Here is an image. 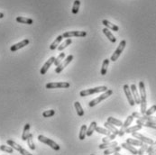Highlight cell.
<instances>
[{
	"mask_svg": "<svg viewBox=\"0 0 156 155\" xmlns=\"http://www.w3.org/2000/svg\"><path fill=\"white\" fill-rule=\"evenodd\" d=\"M116 134L111 133V134H109V135H107V137H105V138H103L102 141H103V143L111 142V141H113L114 139H116Z\"/></svg>",
	"mask_w": 156,
	"mask_h": 155,
	"instance_id": "cell-38",
	"label": "cell"
},
{
	"mask_svg": "<svg viewBox=\"0 0 156 155\" xmlns=\"http://www.w3.org/2000/svg\"><path fill=\"white\" fill-rule=\"evenodd\" d=\"M156 149V141L155 142H153L152 144H150V146H148V149L146 150V152L149 154L151 151H152L153 150H155Z\"/></svg>",
	"mask_w": 156,
	"mask_h": 155,
	"instance_id": "cell-44",
	"label": "cell"
},
{
	"mask_svg": "<svg viewBox=\"0 0 156 155\" xmlns=\"http://www.w3.org/2000/svg\"><path fill=\"white\" fill-rule=\"evenodd\" d=\"M54 61H55V58H54V57H51V58L43 64V66L42 67L41 71H40V73H41L42 75L46 74V72L48 71V70L50 68V67L54 63Z\"/></svg>",
	"mask_w": 156,
	"mask_h": 155,
	"instance_id": "cell-12",
	"label": "cell"
},
{
	"mask_svg": "<svg viewBox=\"0 0 156 155\" xmlns=\"http://www.w3.org/2000/svg\"><path fill=\"white\" fill-rule=\"evenodd\" d=\"M126 42L125 40H123V41L120 42L118 47L116 48V50H115V53H113V55H112L111 58H110V60H111L112 61H116L119 58V56L121 55V53H123L124 49L126 48Z\"/></svg>",
	"mask_w": 156,
	"mask_h": 155,
	"instance_id": "cell-5",
	"label": "cell"
},
{
	"mask_svg": "<svg viewBox=\"0 0 156 155\" xmlns=\"http://www.w3.org/2000/svg\"><path fill=\"white\" fill-rule=\"evenodd\" d=\"M6 143H7V144L9 145V146H11L12 148H14V150H15V151H19L21 154H23V155H31L32 153H30L29 151H27L26 150H25L24 148H22L19 144H17L16 143H14L13 140H7L6 141Z\"/></svg>",
	"mask_w": 156,
	"mask_h": 155,
	"instance_id": "cell-8",
	"label": "cell"
},
{
	"mask_svg": "<svg viewBox=\"0 0 156 155\" xmlns=\"http://www.w3.org/2000/svg\"><path fill=\"white\" fill-rule=\"evenodd\" d=\"M79 6H80V1H79V0H75L74 4H73V6H72V12L73 14H77L79 13Z\"/></svg>",
	"mask_w": 156,
	"mask_h": 155,
	"instance_id": "cell-34",
	"label": "cell"
},
{
	"mask_svg": "<svg viewBox=\"0 0 156 155\" xmlns=\"http://www.w3.org/2000/svg\"><path fill=\"white\" fill-rule=\"evenodd\" d=\"M109 65V59H106L104 60L103 63H102V68H101V75H106L107 71H108V67Z\"/></svg>",
	"mask_w": 156,
	"mask_h": 155,
	"instance_id": "cell-26",
	"label": "cell"
},
{
	"mask_svg": "<svg viewBox=\"0 0 156 155\" xmlns=\"http://www.w3.org/2000/svg\"><path fill=\"white\" fill-rule=\"evenodd\" d=\"M96 132H98V133H101V134H105V135H109V134L112 133L108 129H104V128L98 127V126L96 128Z\"/></svg>",
	"mask_w": 156,
	"mask_h": 155,
	"instance_id": "cell-37",
	"label": "cell"
},
{
	"mask_svg": "<svg viewBox=\"0 0 156 155\" xmlns=\"http://www.w3.org/2000/svg\"><path fill=\"white\" fill-rule=\"evenodd\" d=\"M62 39H63V36H62V35H59V36H57V38L54 40V42L50 45V50H53L57 49L58 45H59L60 43L62 41Z\"/></svg>",
	"mask_w": 156,
	"mask_h": 155,
	"instance_id": "cell-23",
	"label": "cell"
},
{
	"mask_svg": "<svg viewBox=\"0 0 156 155\" xmlns=\"http://www.w3.org/2000/svg\"><path fill=\"white\" fill-rule=\"evenodd\" d=\"M104 125H105V127H106L107 129H108L112 133H115V134L118 135V133H119V130H118L117 128H116L114 125H112V124H110L109 122L107 121L105 124H104Z\"/></svg>",
	"mask_w": 156,
	"mask_h": 155,
	"instance_id": "cell-20",
	"label": "cell"
},
{
	"mask_svg": "<svg viewBox=\"0 0 156 155\" xmlns=\"http://www.w3.org/2000/svg\"><path fill=\"white\" fill-rule=\"evenodd\" d=\"M139 91H140L141 100H146V91H145V86L144 81L139 82Z\"/></svg>",
	"mask_w": 156,
	"mask_h": 155,
	"instance_id": "cell-16",
	"label": "cell"
},
{
	"mask_svg": "<svg viewBox=\"0 0 156 155\" xmlns=\"http://www.w3.org/2000/svg\"><path fill=\"white\" fill-rule=\"evenodd\" d=\"M123 89H124V92L127 97V100L129 102V105L131 107L134 106L135 105V102H134V97H133V94H132V91H131V89L129 88L128 85H124L123 87Z\"/></svg>",
	"mask_w": 156,
	"mask_h": 155,
	"instance_id": "cell-9",
	"label": "cell"
},
{
	"mask_svg": "<svg viewBox=\"0 0 156 155\" xmlns=\"http://www.w3.org/2000/svg\"><path fill=\"white\" fill-rule=\"evenodd\" d=\"M74 107H75V109H76V111H77L78 115H79V116H83V115H84V110H83V108H82V107H81V105H80V103L78 102V101H76V102L74 103Z\"/></svg>",
	"mask_w": 156,
	"mask_h": 155,
	"instance_id": "cell-27",
	"label": "cell"
},
{
	"mask_svg": "<svg viewBox=\"0 0 156 155\" xmlns=\"http://www.w3.org/2000/svg\"><path fill=\"white\" fill-rule=\"evenodd\" d=\"M141 114L145 115V112L147 110V102L146 100H141Z\"/></svg>",
	"mask_w": 156,
	"mask_h": 155,
	"instance_id": "cell-39",
	"label": "cell"
},
{
	"mask_svg": "<svg viewBox=\"0 0 156 155\" xmlns=\"http://www.w3.org/2000/svg\"><path fill=\"white\" fill-rule=\"evenodd\" d=\"M142 125H134V126H131V127H127L126 129V133H134V132H137V131H139V130H141L142 129Z\"/></svg>",
	"mask_w": 156,
	"mask_h": 155,
	"instance_id": "cell-31",
	"label": "cell"
},
{
	"mask_svg": "<svg viewBox=\"0 0 156 155\" xmlns=\"http://www.w3.org/2000/svg\"><path fill=\"white\" fill-rule=\"evenodd\" d=\"M154 112H156V105H153V106L151 107L149 109H147L146 112H145V115H152Z\"/></svg>",
	"mask_w": 156,
	"mask_h": 155,
	"instance_id": "cell-43",
	"label": "cell"
},
{
	"mask_svg": "<svg viewBox=\"0 0 156 155\" xmlns=\"http://www.w3.org/2000/svg\"><path fill=\"white\" fill-rule=\"evenodd\" d=\"M108 90V88L106 86H100V87H97L94 89H85L80 91L79 96L80 97H86V96H90L92 94H96V93H100V92H105Z\"/></svg>",
	"mask_w": 156,
	"mask_h": 155,
	"instance_id": "cell-1",
	"label": "cell"
},
{
	"mask_svg": "<svg viewBox=\"0 0 156 155\" xmlns=\"http://www.w3.org/2000/svg\"><path fill=\"white\" fill-rule=\"evenodd\" d=\"M16 22H18L20 24H26V25H32V24H33V20L32 19L26 18V17H23V16L16 17Z\"/></svg>",
	"mask_w": 156,
	"mask_h": 155,
	"instance_id": "cell-21",
	"label": "cell"
},
{
	"mask_svg": "<svg viewBox=\"0 0 156 155\" xmlns=\"http://www.w3.org/2000/svg\"><path fill=\"white\" fill-rule=\"evenodd\" d=\"M55 115V111L53 109H51V110H46L43 113V117H51Z\"/></svg>",
	"mask_w": 156,
	"mask_h": 155,
	"instance_id": "cell-41",
	"label": "cell"
},
{
	"mask_svg": "<svg viewBox=\"0 0 156 155\" xmlns=\"http://www.w3.org/2000/svg\"><path fill=\"white\" fill-rule=\"evenodd\" d=\"M46 89H68L71 87V84L69 82H50L46 84Z\"/></svg>",
	"mask_w": 156,
	"mask_h": 155,
	"instance_id": "cell-4",
	"label": "cell"
},
{
	"mask_svg": "<svg viewBox=\"0 0 156 155\" xmlns=\"http://www.w3.org/2000/svg\"><path fill=\"white\" fill-rule=\"evenodd\" d=\"M149 154H150V155H152V154H156V149H155V150H153L152 151H151Z\"/></svg>",
	"mask_w": 156,
	"mask_h": 155,
	"instance_id": "cell-45",
	"label": "cell"
},
{
	"mask_svg": "<svg viewBox=\"0 0 156 155\" xmlns=\"http://www.w3.org/2000/svg\"><path fill=\"white\" fill-rule=\"evenodd\" d=\"M136 124H138V125H141L142 126H146V127H150V128H153V129H156V123H154V122L143 121V120L137 119Z\"/></svg>",
	"mask_w": 156,
	"mask_h": 155,
	"instance_id": "cell-15",
	"label": "cell"
},
{
	"mask_svg": "<svg viewBox=\"0 0 156 155\" xmlns=\"http://www.w3.org/2000/svg\"><path fill=\"white\" fill-rule=\"evenodd\" d=\"M96 128H97V123L96 122H91L89 129L87 130V136H91L93 134V133L96 131Z\"/></svg>",
	"mask_w": 156,
	"mask_h": 155,
	"instance_id": "cell-32",
	"label": "cell"
},
{
	"mask_svg": "<svg viewBox=\"0 0 156 155\" xmlns=\"http://www.w3.org/2000/svg\"><path fill=\"white\" fill-rule=\"evenodd\" d=\"M102 24L105 25L107 28H108V29H111L112 31H115V32H117L118 30H119V27L117 26V25H116L115 24H112V23H110L109 21H108V20H103L102 21Z\"/></svg>",
	"mask_w": 156,
	"mask_h": 155,
	"instance_id": "cell-19",
	"label": "cell"
},
{
	"mask_svg": "<svg viewBox=\"0 0 156 155\" xmlns=\"http://www.w3.org/2000/svg\"><path fill=\"white\" fill-rule=\"evenodd\" d=\"M126 143H128L132 145H135V146H142L144 143L142 141H140L139 139H132V138L126 139Z\"/></svg>",
	"mask_w": 156,
	"mask_h": 155,
	"instance_id": "cell-30",
	"label": "cell"
},
{
	"mask_svg": "<svg viewBox=\"0 0 156 155\" xmlns=\"http://www.w3.org/2000/svg\"><path fill=\"white\" fill-rule=\"evenodd\" d=\"M38 140H39L41 143L47 144L48 146H50L51 148H53V149L55 150V151H59V150H60V145H59L57 143H55L54 141H53L51 139L47 138V137H45V136H43V135H39V136H38Z\"/></svg>",
	"mask_w": 156,
	"mask_h": 155,
	"instance_id": "cell-3",
	"label": "cell"
},
{
	"mask_svg": "<svg viewBox=\"0 0 156 155\" xmlns=\"http://www.w3.org/2000/svg\"><path fill=\"white\" fill-rule=\"evenodd\" d=\"M4 16H5V15H4V14H3V13H0V19L3 18Z\"/></svg>",
	"mask_w": 156,
	"mask_h": 155,
	"instance_id": "cell-46",
	"label": "cell"
},
{
	"mask_svg": "<svg viewBox=\"0 0 156 155\" xmlns=\"http://www.w3.org/2000/svg\"><path fill=\"white\" fill-rule=\"evenodd\" d=\"M26 141H27V144H28V146H29V148H30L31 150H32V151L35 150V145H34V143H33L32 134V133L29 134V136H28V138H27Z\"/></svg>",
	"mask_w": 156,
	"mask_h": 155,
	"instance_id": "cell-35",
	"label": "cell"
},
{
	"mask_svg": "<svg viewBox=\"0 0 156 155\" xmlns=\"http://www.w3.org/2000/svg\"><path fill=\"white\" fill-rule=\"evenodd\" d=\"M132 135H133V137H134V138L139 139L140 141H142V142L144 143L152 144V143H153V140H152V139L148 138V137H145V136H144L143 134H141V133H139L134 132V133H132Z\"/></svg>",
	"mask_w": 156,
	"mask_h": 155,
	"instance_id": "cell-11",
	"label": "cell"
},
{
	"mask_svg": "<svg viewBox=\"0 0 156 155\" xmlns=\"http://www.w3.org/2000/svg\"><path fill=\"white\" fill-rule=\"evenodd\" d=\"M72 60H73V55H72V54H71V55H69L64 61H62L57 66V68H55V72H56L57 74L61 73V72L64 70V68L72 62Z\"/></svg>",
	"mask_w": 156,
	"mask_h": 155,
	"instance_id": "cell-6",
	"label": "cell"
},
{
	"mask_svg": "<svg viewBox=\"0 0 156 155\" xmlns=\"http://www.w3.org/2000/svg\"><path fill=\"white\" fill-rule=\"evenodd\" d=\"M87 130H88V128H87V125H83L81 127H80V132H79V140H84L85 137L87 136Z\"/></svg>",
	"mask_w": 156,
	"mask_h": 155,
	"instance_id": "cell-28",
	"label": "cell"
},
{
	"mask_svg": "<svg viewBox=\"0 0 156 155\" xmlns=\"http://www.w3.org/2000/svg\"><path fill=\"white\" fill-rule=\"evenodd\" d=\"M133 120H134V116H133V115H129V116L126 118V120L125 121V123L123 124V125L121 126V129L119 130V133H118L119 136H123V135L125 134L126 129L127 127H129V125H130L132 124V122H133Z\"/></svg>",
	"mask_w": 156,
	"mask_h": 155,
	"instance_id": "cell-10",
	"label": "cell"
},
{
	"mask_svg": "<svg viewBox=\"0 0 156 155\" xmlns=\"http://www.w3.org/2000/svg\"><path fill=\"white\" fill-rule=\"evenodd\" d=\"M116 145H117V142H116V141L103 143L99 145V149H108V148H111V147H114Z\"/></svg>",
	"mask_w": 156,
	"mask_h": 155,
	"instance_id": "cell-25",
	"label": "cell"
},
{
	"mask_svg": "<svg viewBox=\"0 0 156 155\" xmlns=\"http://www.w3.org/2000/svg\"><path fill=\"white\" fill-rule=\"evenodd\" d=\"M29 134H30V124H26L24 127V131L22 133V140L26 141Z\"/></svg>",
	"mask_w": 156,
	"mask_h": 155,
	"instance_id": "cell-22",
	"label": "cell"
},
{
	"mask_svg": "<svg viewBox=\"0 0 156 155\" xmlns=\"http://www.w3.org/2000/svg\"><path fill=\"white\" fill-rule=\"evenodd\" d=\"M108 122H109L110 124L115 125H116V126H122L123 124H124L122 121H120V120L116 119L115 117H111V116L108 118Z\"/></svg>",
	"mask_w": 156,
	"mask_h": 155,
	"instance_id": "cell-29",
	"label": "cell"
},
{
	"mask_svg": "<svg viewBox=\"0 0 156 155\" xmlns=\"http://www.w3.org/2000/svg\"><path fill=\"white\" fill-rule=\"evenodd\" d=\"M87 32L84 31H70L62 34L63 38H72V37H85Z\"/></svg>",
	"mask_w": 156,
	"mask_h": 155,
	"instance_id": "cell-7",
	"label": "cell"
},
{
	"mask_svg": "<svg viewBox=\"0 0 156 155\" xmlns=\"http://www.w3.org/2000/svg\"><path fill=\"white\" fill-rule=\"evenodd\" d=\"M103 32L105 33V35L108 38V40L111 42V43H115L116 42V38L113 35V33L109 31V29L108 28H104L103 29Z\"/></svg>",
	"mask_w": 156,
	"mask_h": 155,
	"instance_id": "cell-18",
	"label": "cell"
},
{
	"mask_svg": "<svg viewBox=\"0 0 156 155\" xmlns=\"http://www.w3.org/2000/svg\"><path fill=\"white\" fill-rule=\"evenodd\" d=\"M0 150L2 151H6L7 153H13L14 152V148L11 146H6V145H1L0 146Z\"/></svg>",
	"mask_w": 156,
	"mask_h": 155,
	"instance_id": "cell-40",
	"label": "cell"
},
{
	"mask_svg": "<svg viewBox=\"0 0 156 155\" xmlns=\"http://www.w3.org/2000/svg\"><path fill=\"white\" fill-rule=\"evenodd\" d=\"M64 58H65V53H61L60 54H59V56L57 57V58H55V61H54V65L57 67L63 60H64Z\"/></svg>",
	"mask_w": 156,
	"mask_h": 155,
	"instance_id": "cell-36",
	"label": "cell"
},
{
	"mask_svg": "<svg viewBox=\"0 0 156 155\" xmlns=\"http://www.w3.org/2000/svg\"><path fill=\"white\" fill-rule=\"evenodd\" d=\"M121 146H122V148L129 151L132 154H138V150H136L134 146H132V144H130L128 143H124L121 144Z\"/></svg>",
	"mask_w": 156,
	"mask_h": 155,
	"instance_id": "cell-17",
	"label": "cell"
},
{
	"mask_svg": "<svg viewBox=\"0 0 156 155\" xmlns=\"http://www.w3.org/2000/svg\"><path fill=\"white\" fill-rule=\"evenodd\" d=\"M72 43V40L71 38H68L64 43H62L60 46H58V50H60V51L63 50L66 47H68L69 45H71Z\"/></svg>",
	"mask_w": 156,
	"mask_h": 155,
	"instance_id": "cell-33",
	"label": "cell"
},
{
	"mask_svg": "<svg viewBox=\"0 0 156 155\" xmlns=\"http://www.w3.org/2000/svg\"><path fill=\"white\" fill-rule=\"evenodd\" d=\"M121 150V147L119 146H114V147H111V148H108L106 149V151H104V154L105 155H108V154H111V153H116V152H119Z\"/></svg>",
	"mask_w": 156,
	"mask_h": 155,
	"instance_id": "cell-24",
	"label": "cell"
},
{
	"mask_svg": "<svg viewBox=\"0 0 156 155\" xmlns=\"http://www.w3.org/2000/svg\"><path fill=\"white\" fill-rule=\"evenodd\" d=\"M112 94H113V90H111V89H108L107 91H105V93H103L101 96H99V97H98L97 98L91 100V101L89 103V106H90V107H95L96 105H98V103H100L101 101L105 100L106 98H108V97H110Z\"/></svg>",
	"mask_w": 156,
	"mask_h": 155,
	"instance_id": "cell-2",
	"label": "cell"
},
{
	"mask_svg": "<svg viewBox=\"0 0 156 155\" xmlns=\"http://www.w3.org/2000/svg\"><path fill=\"white\" fill-rule=\"evenodd\" d=\"M148 149V144L147 143H144L142 146H141V148L138 150V154H144L145 151H146V150Z\"/></svg>",
	"mask_w": 156,
	"mask_h": 155,
	"instance_id": "cell-42",
	"label": "cell"
},
{
	"mask_svg": "<svg viewBox=\"0 0 156 155\" xmlns=\"http://www.w3.org/2000/svg\"><path fill=\"white\" fill-rule=\"evenodd\" d=\"M130 89H131V91H132V94H133L135 104L136 105H140L141 104V97L139 96V93H138V90L136 89V86L134 84H132Z\"/></svg>",
	"mask_w": 156,
	"mask_h": 155,
	"instance_id": "cell-13",
	"label": "cell"
},
{
	"mask_svg": "<svg viewBox=\"0 0 156 155\" xmlns=\"http://www.w3.org/2000/svg\"><path fill=\"white\" fill-rule=\"evenodd\" d=\"M28 44H29V40H28V39H25V40H23L22 42H20V43H18L12 45L11 48H10V50H11V51H16V50H18L21 49V48L25 47V46L28 45Z\"/></svg>",
	"mask_w": 156,
	"mask_h": 155,
	"instance_id": "cell-14",
	"label": "cell"
}]
</instances>
